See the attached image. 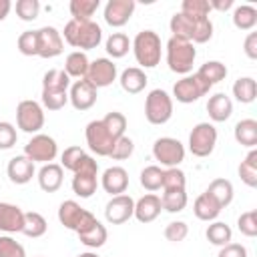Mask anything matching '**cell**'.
<instances>
[{"label":"cell","mask_w":257,"mask_h":257,"mask_svg":"<svg viewBox=\"0 0 257 257\" xmlns=\"http://www.w3.org/2000/svg\"><path fill=\"white\" fill-rule=\"evenodd\" d=\"M118 76V70H116V64L114 60L102 56V58H94L90 60L88 64V72H86V80L94 86V88H104V86H110Z\"/></svg>","instance_id":"12"},{"label":"cell","mask_w":257,"mask_h":257,"mask_svg":"<svg viewBox=\"0 0 257 257\" xmlns=\"http://www.w3.org/2000/svg\"><path fill=\"white\" fill-rule=\"evenodd\" d=\"M46 229H48V223H46V219H44L40 213H36V211L24 213V227H22V233H24L26 237L38 239V237H42V235L46 233Z\"/></svg>","instance_id":"39"},{"label":"cell","mask_w":257,"mask_h":257,"mask_svg":"<svg viewBox=\"0 0 257 257\" xmlns=\"http://www.w3.org/2000/svg\"><path fill=\"white\" fill-rule=\"evenodd\" d=\"M189 235V225L185 221H171L165 227V239L171 243H181Z\"/></svg>","instance_id":"50"},{"label":"cell","mask_w":257,"mask_h":257,"mask_svg":"<svg viewBox=\"0 0 257 257\" xmlns=\"http://www.w3.org/2000/svg\"><path fill=\"white\" fill-rule=\"evenodd\" d=\"M14 10H16V16L22 22H32L40 14V2L38 0H18Z\"/></svg>","instance_id":"46"},{"label":"cell","mask_w":257,"mask_h":257,"mask_svg":"<svg viewBox=\"0 0 257 257\" xmlns=\"http://www.w3.org/2000/svg\"><path fill=\"white\" fill-rule=\"evenodd\" d=\"M131 48L139 68H155L163 56V42L155 30H141L131 40Z\"/></svg>","instance_id":"2"},{"label":"cell","mask_w":257,"mask_h":257,"mask_svg":"<svg viewBox=\"0 0 257 257\" xmlns=\"http://www.w3.org/2000/svg\"><path fill=\"white\" fill-rule=\"evenodd\" d=\"M133 151H135V143H133V139L131 137H120L116 143H114V149H112V153L108 155L112 161H124V159H128L131 155H133Z\"/></svg>","instance_id":"52"},{"label":"cell","mask_w":257,"mask_h":257,"mask_svg":"<svg viewBox=\"0 0 257 257\" xmlns=\"http://www.w3.org/2000/svg\"><path fill=\"white\" fill-rule=\"evenodd\" d=\"M24 155L32 161V163H52L58 155V145L56 141L50 137V135H44V133H38V135H32V139L24 145Z\"/></svg>","instance_id":"11"},{"label":"cell","mask_w":257,"mask_h":257,"mask_svg":"<svg viewBox=\"0 0 257 257\" xmlns=\"http://www.w3.org/2000/svg\"><path fill=\"white\" fill-rule=\"evenodd\" d=\"M102 122H104V126L108 128V133H110L114 139L124 137V131H126V116H124L122 112L112 110V112H108V114L102 118Z\"/></svg>","instance_id":"45"},{"label":"cell","mask_w":257,"mask_h":257,"mask_svg":"<svg viewBox=\"0 0 257 257\" xmlns=\"http://www.w3.org/2000/svg\"><path fill=\"white\" fill-rule=\"evenodd\" d=\"M237 229L245 237H257V211L251 209V211L241 213L237 219Z\"/></svg>","instance_id":"49"},{"label":"cell","mask_w":257,"mask_h":257,"mask_svg":"<svg viewBox=\"0 0 257 257\" xmlns=\"http://www.w3.org/2000/svg\"><path fill=\"white\" fill-rule=\"evenodd\" d=\"M104 50L110 56V60L112 58H122L131 50V38L124 32H112L104 42Z\"/></svg>","instance_id":"35"},{"label":"cell","mask_w":257,"mask_h":257,"mask_svg":"<svg viewBox=\"0 0 257 257\" xmlns=\"http://www.w3.org/2000/svg\"><path fill=\"white\" fill-rule=\"evenodd\" d=\"M257 24V8L251 4L235 6L233 10V26L237 30H253Z\"/></svg>","instance_id":"33"},{"label":"cell","mask_w":257,"mask_h":257,"mask_svg":"<svg viewBox=\"0 0 257 257\" xmlns=\"http://www.w3.org/2000/svg\"><path fill=\"white\" fill-rule=\"evenodd\" d=\"M197 58V48L193 42L171 36L165 46V60L171 72L177 74H191L193 64Z\"/></svg>","instance_id":"3"},{"label":"cell","mask_w":257,"mask_h":257,"mask_svg":"<svg viewBox=\"0 0 257 257\" xmlns=\"http://www.w3.org/2000/svg\"><path fill=\"white\" fill-rule=\"evenodd\" d=\"M16 126L22 133L38 135L40 128L44 126V108H42V104L32 100V98L20 100L18 106H16Z\"/></svg>","instance_id":"6"},{"label":"cell","mask_w":257,"mask_h":257,"mask_svg":"<svg viewBox=\"0 0 257 257\" xmlns=\"http://www.w3.org/2000/svg\"><path fill=\"white\" fill-rule=\"evenodd\" d=\"M98 8H100V0H70L68 4L72 20H82V22L92 20Z\"/></svg>","instance_id":"38"},{"label":"cell","mask_w":257,"mask_h":257,"mask_svg":"<svg viewBox=\"0 0 257 257\" xmlns=\"http://www.w3.org/2000/svg\"><path fill=\"white\" fill-rule=\"evenodd\" d=\"M197 74H199L209 86H213V84L225 80V76H227V66H225L221 60H207L205 64H201V68L197 70Z\"/></svg>","instance_id":"36"},{"label":"cell","mask_w":257,"mask_h":257,"mask_svg":"<svg viewBox=\"0 0 257 257\" xmlns=\"http://www.w3.org/2000/svg\"><path fill=\"white\" fill-rule=\"evenodd\" d=\"M207 193L221 205V209H225V207H229L231 205V201H233V197H235V189H233V183L229 181V179H223V177H219V179H213L211 183H209V187H207Z\"/></svg>","instance_id":"28"},{"label":"cell","mask_w":257,"mask_h":257,"mask_svg":"<svg viewBox=\"0 0 257 257\" xmlns=\"http://www.w3.org/2000/svg\"><path fill=\"white\" fill-rule=\"evenodd\" d=\"M106 239H108V231H106V227L96 219V223L92 225V227H88L86 231H82V233H78V241L84 245V247H88V249H98V247H102L104 243H106Z\"/></svg>","instance_id":"31"},{"label":"cell","mask_w":257,"mask_h":257,"mask_svg":"<svg viewBox=\"0 0 257 257\" xmlns=\"http://www.w3.org/2000/svg\"><path fill=\"white\" fill-rule=\"evenodd\" d=\"M60 34L66 44H70L72 48H76L80 52L92 50L102 42V28L94 20H86V22L68 20Z\"/></svg>","instance_id":"1"},{"label":"cell","mask_w":257,"mask_h":257,"mask_svg":"<svg viewBox=\"0 0 257 257\" xmlns=\"http://www.w3.org/2000/svg\"><path fill=\"white\" fill-rule=\"evenodd\" d=\"M38 257H42V255H38Z\"/></svg>","instance_id":"59"},{"label":"cell","mask_w":257,"mask_h":257,"mask_svg":"<svg viewBox=\"0 0 257 257\" xmlns=\"http://www.w3.org/2000/svg\"><path fill=\"white\" fill-rule=\"evenodd\" d=\"M217 145V128L213 122H197L189 133V151L193 157L205 159L215 151Z\"/></svg>","instance_id":"7"},{"label":"cell","mask_w":257,"mask_h":257,"mask_svg":"<svg viewBox=\"0 0 257 257\" xmlns=\"http://www.w3.org/2000/svg\"><path fill=\"white\" fill-rule=\"evenodd\" d=\"M135 8H137L135 0H108L104 4V12H102L104 22L112 28H120L131 20Z\"/></svg>","instance_id":"16"},{"label":"cell","mask_w":257,"mask_h":257,"mask_svg":"<svg viewBox=\"0 0 257 257\" xmlns=\"http://www.w3.org/2000/svg\"><path fill=\"white\" fill-rule=\"evenodd\" d=\"M205 237H207V241H209L211 245L223 247V245L231 243L233 231H231V227H229L227 223H223V221H211V225H209L207 231H205Z\"/></svg>","instance_id":"37"},{"label":"cell","mask_w":257,"mask_h":257,"mask_svg":"<svg viewBox=\"0 0 257 257\" xmlns=\"http://www.w3.org/2000/svg\"><path fill=\"white\" fill-rule=\"evenodd\" d=\"M153 157L165 169H173V167H179L185 161V147L179 139L161 137L153 143Z\"/></svg>","instance_id":"10"},{"label":"cell","mask_w":257,"mask_h":257,"mask_svg":"<svg viewBox=\"0 0 257 257\" xmlns=\"http://www.w3.org/2000/svg\"><path fill=\"white\" fill-rule=\"evenodd\" d=\"M76 257H100L98 253H94V251H84V253H78Z\"/></svg>","instance_id":"58"},{"label":"cell","mask_w":257,"mask_h":257,"mask_svg":"<svg viewBox=\"0 0 257 257\" xmlns=\"http://www.w3.org/2000/svg\"><path fill=\"white\" fill-rule=\"evenodd\" d=\"M16 48L20 54L24 56H38V42H36V30H24L18 40H16Z\"/></svg>","instance_id":"47"},{"label":"cell","mask_w":257,"mask_h":257,"mask_svg":"<svg viewBox=\"0 0 257 257\" xmlns=\"http://www.w3.org/2000/svg\"><path fill=\"white\" fill-rule=\"evenodd\" d=\"M197 22H199V20H191V18H187V16L181 14V12H175V14L171 16L169 28H171V32H173L175 38H183V40H189V42H191Z\"/></svg>","instance_id":"32"},{"label":"cell","mask_w":257,"mask_h":257,"mask_svg":"<svg viewBox=\"0 0 257 257\" xmlns=\"http://www.w3.org/2000/svg\"><path fill=\"white\" fill-rule=\"evenodd\" d=\"M0 257H26V249L10 235H0Z\"/></svg>","instance_id":"48"},{"label":"cell","mask_w":257,"mask_h":257,"mask_svg":"<svg viewBox=\"0 0 257 257\" xmlns=\"http://www.w3.org/2000/svg\"><path fill=\"white\" fill-rule=\"evenodd\" d=\"M6 175H8L10 183H14V185H26L36 175V169H34V163L26 155H16V157H12L8 161Z\"/></svg>","instance_id":"17"},{"label":"cell","mask_w":257,"mask_h":257,"mask_svg":"<svg viewBox=\"0 0 257 257\" xmlns=\"http://www.w3.org/2000/svg\"><path fill=\"white\" fill-rule=\"evenodd\" d=\"M84 157H86L84 149H80V147H76V145L66 147V149L62 151V155H60V167L66 169V171H70V173H74L76 167L80 165V161H82Z\"/></svg>","instance_id":"44"},{"label":"cell","mask_w":257,"mask_h":257,"mask_svg":"<svg viewBox=\"0 0 257 257\" xmlns=\"http://www.w3.org/2000/svg\"><path fill=\"white\" fill-rule=\"evenodd\" d=\"M88 64H90V60H88V56H86V52H80V50H72L66 58H64V72L70 76V78H84L86 76V72H88Z\"/></svg>","instance_id":"29"},{"label":"cell","mask_w":257,"mask_h":257,"mask_svg":"<svg viewBox=\"0 0 257 257\" xmlns=\"http://www.w3.org/2000/svg\"><path fill=\"white\" fill-rule=\"evenodd\" d=\"M58 221H60V225H64L66 229H70L78 235V233L86 231L88 227H92L96 223V217L90 211H86L84 207H80V203L68 199V201H62L58 207Z\"/></svg>","instance_id":"4"},{"label":"cell","mask_w":257,"mask_h":257,"mask_svg":"<svg viewBox=\"0 0 257 257\" xmlns=\"http://www.w3.org/2000/svg\"><path fill=\"white\" fill-rule=\"evenodd\" d=\"M98 98V88H94L86 78H78L74 82H70L68 88V102L72 104L74 110H88L94 106Z\"/></svg>","instance_id":"13"},{"label":"cell","mask_w":257,"mask_h":257,"mask_svg":"<svg viewBox=\"0 0 257 257\" xmlns=\"http://www.w3.org/2000/svg\"><path fill=\"white\" fill-rule=\"evenodd\" d=\"M233 137H235L237 145L247 147V149H255L257 147V120L255 118L239 120L233 128Z\"/></svg>","instance_id":"26"},{"label":"cell","mask_w":257,"mask_h":257,"mask_svg":"<svg viewBox=\"0 0 257 257\" xmlns=\"http://www.w3.org/2000/svg\"><path fill=\"white\" fill-rule=\"evenodd\" d=\"M221 211H223L221 205H219L207 191L201 193V195L195 199V203H193V213H195V217H197L199 221H207V223L217 221V217H219Z\"/></svg>","instance_id":"24"},{"label":"cell","mask_w":257,"mask_h":257,"mask_svg":"<svg viewBox=\"0 0 257 257\" xmlns=\"http://www.w3.org/2000/svg\"><path fill=\"white\" fill-rule=\"evenodd\" d=\"M213 38V22L211 18H205V20H199L195 24V32H193V44H205Z\"/></svg>","instance_id":"53"},{"label":"cell","mask_w":257,"mask_h":257,"mask_svg":"<svg viewBox=\"0 0 257 257\" xmlns=\"http://www.w3.org/2000/svg\"><path fill=\"white\" fill-rule=\"evenodd\" d=\"M18 141V133L16 126L8 120H0V151H8L16 145Z\"/></svg>","instance_id":"51"},{"label":"cell","mask_w":257,"mask_h":257,"mask_svg":"<svg viewBox=\"0 0 257 257\" xmlns=\"http://www.w3.org/2000/svg\"><path fill=\"white\" fill-rule=\"evenodd\" d=\"M237 173H239L241 181H243L247 187H251V189L257 187V149H249V153H247V157L241 161Z\"/></svg>","instance_id":"34"},{"label":"cell","mask_w":257,"mask_h":257,"mask_svg":"<svg viewBox=\"0 0 257 257\" xmlns=\"http://www.w3.org/2000/svg\"><path fill=\"white\" fill-rule=\"evenodd\" d=\"M38 179V187L44 193H56L62 187L64 181V169L58 163H46L40 167V171L36 173Z\"/></svg>","instance_id":"21"},{"label":"cell","mask_w":257,"mask_h":257,"mask_svg":"<svg viewBox=\"0 0 257 257\" xmlns=\"http://www.w3.org/2000/svg\"><path fill=\"white\" fill-rule=\"evenodd\" d=\"M135 213V199L131 195H114L104 205V219L110 225H122L126 223Z\"/></svg>","instance_id":"14"},{"label":"cell","mask_w":257,"mask_h":257,"mask_svg":"<svg viewBox=\"0 0 257 257\" xmlns=\"http://www.w3.org/2000/svg\"><path fill=\"white\" fill-rule=\"evenodd\" d=\"M217 257H247V247L241 243H227L219 249Z\"/></svg>","instance_id":"54"},{"label":"cell","mask_w":257,"mask_h":257,"mask_svg":"<svg viewBox=\"0 0 257 257\" xmlns=\"http://www.w3.org/2000/svg\"><path fill=\"white\" fill-rule=\"evenodd\" d=\"M70 76L62 68H50L42 76V92H68Z\"/></svg>","instance_id":"25"},{"label":"cell","mask_w":257,"mask_h":257,"mask_svg":"<svg viewBox=\"0 0 257 257\" xmlns=\"http://www.w3.org/2000/svg\"><path fill=\"white\" fill-rule=\"evenodd\" d=\"M36 42H38V56L40 58H54L60 56L64 50L62 34L54 26H42L36 30Z\"/></svg>","instance_id":"15"},{"label":"cell","mask_w":257,"mask_h":257,"mask_svg":"<svg viewBox=\"0 0 257 257\" xmlns=\"http://www.w3.org/2000/svg\"><path fill=\"white\" fill-rule=\"evenodd\" d=\"M22 227H24V211L14 203L0 201V231L12 235V233H22Z\"/></svg>","instance_id":"18"},{"label":"cell","mask_w":257,"mask_h":257,"mask_svg":"<svg viewBox=\"0 0 257 257\" xmlns=\"http://www.w3.org/2000/svg\"><path fill=\"white\" fill-rule=\"evenodd\" d=\"M211 88L213 86H209L197 72H193V74H185L181 80L173 84L171 98H177V102H183V104H191V102H197L201 96H205Z\"/></svg>","instance_id":"8"},{"label":"cell","mask_w":257,"mask_h":257,"mask_svg":"<svg viewBox=\"0 0 257 257\" xmlns=\"http://www.w3.org/2000/svg\"><path fill=\"white\" fill-rule=\"evenodd\" d=\"M233 96L237 102L241 104H251L257 96V82L253 76H239L235 82H233Z\"/></svg>","instance_id":"30"},{"label":"cell","mask_w":257,"mask_h":257,"mask_svg":"<svg viewBox=\"0 0 257 257\" xmlns=\"http://www.w3.org/2000/svg\"><path fill=\"white\" fill-rule=\"evenodd\" d=\"M72 193L80 199H90L96 193L98 187V175L96 173H74L72 177Z\"/></svg>","instance_id":"27"},{"label":"cell","mask_w":257,"mask_h":257,"mask_svg":"<svg viewBox=\"0 0 257 257\" xmlns=\"http://www.w3.org/2000/svg\"><path fill=\"white\" fill-rule=\"evenodd\" d=\"M243 52L251 60L257 58V32H249L245 36V40H243Z\"/></svg>","instance_id":"55"},{"label":"cell","mask_w":257,"mask_h":257,"mask_svg":"<svg viewBox=\"0 0 257 257\" xmlns=\"http://www.w3.org/2000/svg\"><path fill=\"white\" fill-rule=\"evenodd\" d=\"M211 10H219V12H227L229 8H233V0H211L209 2Z\"/></svg>","instance_id":"56"},{"label":"cell","mask_w":257,"mask_h":257,"mask_svg":"<svg viewBox=\"0 0 257 257\" xmlns=\"http://www.w3.org/2000/svg\"><path fill=\"white\" fill-rule=\"evenodd\" d=\"M118 82H120V88H122L124 92H128V94H139V92L145 90V86H147V82H149V76H147V72H145L143 68H139V66H128V68H124V70L120 72Z\"/></svg>","instance_id":"22"},{"label":"cell","mask_w":257,"mask_h":257,"mask_svg":"<svg viewBox=\"0 0 257 257\" xmlns=\"http://www.w3.org/2000/svg\"><path fill=\"white\" fill-rule=\"evenodd\" d=\"M189 203L187 191H163L161 195V207L167 213H181Z\"/></svg>","instance_id":"40"},{"label":"cell","mask_w":257,"mask_h":257,"mask_svg":"<svg viewBox=\"0 0 257 257\" xmlns=\"http://www.w3.org/2000/svg\"><path fill=\"white\" fill-rule=\"evenodd\" d=\"M163 207H161V197L155 195V193H147L143 195L139 201H135V213L133 217L139 221V223H153L159 215H161Z\"/></svg>","instance_id":"20"},{"label":"cell","mask_w":257,"mask_h":257,"mask_svg":"<svg viewBox=\"0 0 257 257\" xmlns=\"http://www.w3.org/2000/svg\"><path fill=\"white\" fill-rule=\"evenodd\" d=\"M84 139H86L88 149H90L96 157H108V155L112 153V149H114V143L118 141V139H114V137L108 133V128L104 126L102 118L90 120V122L86 124V128H84Z\"/></svg>","instance_id":"9"},{"label":"cell","mask_w":257,"mask_h":257,"mask_svg":"<svg viewBox=\"0 0 257 257\" xmlns=\"http://www.w3.org/2000/svg\"><path fill=\"white\" fill-rule=\"evenodd\" d=\"M145 116L151 124H165L173 116V98L163 88H153L145 98Z\"/></svg>","instance_id":"5"},{"label":"cell","mask_w":257,"mask_h":257,"mask_svg":"<svg viewBox=\"0 0 257 257\" xmlns=\"http://www.w3.org/2000/svg\"><path fill=\"white\" fill-rule=\"evenodd\" d=\"M179 12L191 20H205L211 14V6L207 0H183Z\"/></svg>","instance_id":"41"},{"label":"cell","mask_w":257,"mask_h":257,"mask_svg":"<svg viewBox=\"0 0 257 257\" xmlns=\"http://www.w3.org/2000/svg\"><path fill=\"white\" fill-rule=\"evenodd\" d=\"M10 10H12V2L10 0H0V22L6 20V16L10 14Z\"/></svg>","instance_id":"57"},{"label":"cell","mask_w":257,"mask_h":257,"mask_svg":"<svg viewBox=\"0 0 257 257\" xmlns=\"http://www.w3.org/2000/svg\"><path fill=\"white\" fill-rule=\"evenodd\" d=\"M163 191H187V175L179 169H163Z\"/></svg>","instance_id":"43"},{"label":"cell","mask_w":257,"mask_h":257,"mask_svg":"<svg viewBox=\"0 0 257 257\" xmlns=\"http://www.w3.org/2000/svg\"><path fill=\"white\" fill-rule=\"evenodd\" d=\"M139 181H141V187L143 189L155 193V191H159L163 187V169L159 165H149V167H145L141 171Z\"/></svg>","instance_id":"42"},{"label":"cell","mask_w":257,"mask_h":257,"mask_svg":"<svg viewBox=\"0 0 257 257\" xmlns=\"http://www.w3.org/2000/svg\"><path fill=\"white\" fill-rule=\"evenodd\" d=\"M100 187L110 195H122L128 189V173L122 167H108L100 175Z\"/></svg>","instance_id":"19"},{"label":"cell","mask_w":257,"mask_h":257,"mask_svg":"<svg viewBox=\"0 0 257 257\" xmlns=\"http://www.w3.org/2000/svg\"><path fill=\"white\" fill-rule=\"evenodd\" d=\"M207 112L213 122H225L233 114V100L225 92H215L207 100Z\"/></svg>","instance_id":"23"}]
</instances>
